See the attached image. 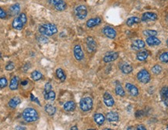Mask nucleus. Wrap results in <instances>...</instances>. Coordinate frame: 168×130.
I'll use <instances>...</instances> for the list:
<instances>
[{"instance_id":"f257e3e1","label":"nucleus","mask_w":168,"mask_h":130,"mask_svg":"<svg viewBox=\"0 0 168 130\" xmlns=\"http://www.w3.org/2000/svg\"><path fill=\"white\" fill-rule=\"evenodd\" d=\"M39 32L43 36L51 37L58 32V29L52 23H44L39 26Z\"/></svg>"},{"instance_id":"f03ea898","label":"nucleus","mask_w":168,"mask_h":130,"mask_svg":"<svg viewBox=\"0 0 168 130\" xmlns=\"http://www.w3.org/2000/svg\"><path fill=\"white\" fill-rule=\"evenodd\" d=\"M38 118V113L33 108H26L23 112V119L26 122H36Z\"/></svg>"},{"instance_id":"7ed1b4c3","label":"nucleus","mask_w":168,"mask_h":130,"mask_svg":"<svg viewBox=\"0 0 168 130\" xmlns=\"http://www.w3.org/2000/svg\"><path fill=\"white\" fill-rule=\"evenodd\" d=\"M26 23V16L25 13H21L13 21V27L15 29L21 30Z\"/></svg>"},{"instance_id":"20e7f679","label":"nucleus","mask_w":168,"mask_h":130,"mask_svg":"<svg viewBox=\"0 0 168 130\" xmlns=\"http://www.w3.org/2000/svg\"><path fill=\"white\" fill-rule=\"evenodd\" d=\"M93 104V102L90 97H85L81 99L80 103H79V106H80L82 111L88 112V111H90L92 109Z\"/></svg>"},{"instance_id":"39448f33","label":"nucleus","mask_w":168,"mask_h":130,"mask_svg":"<svg viewBox=\"0 0 168 130\" xmlns=\"http://www.w3.org/2000/svg\"><path fill=\"white\" fill-rule=\"evenodd\" d=\"M150 78H151L150 74L148 72V70H145V69L141 70L139 73L137 74V79L141 83L147 84L150 81Z\"/></svg>"},{"instance_id":"423d86ee","label":"nucleus","mask_w":168,"mask_h":130,"mask_svg":"<svg viewBox=\"0 0 168 130\" xmlns=\"http://www.w3.org/2000/svg\"><path fill=\"white\" fill-rule=\"evenodd\" d=\"M75 14L79 19H84L87 16V9L85 5H79L75 9Z\"/></svg>"},{"instance_id":"0eeeda50","label":"nucleus","mask_w":168,"mask_h":130,"mask_svg":"<svg viewBox=\"0 0 168 130\" xmlns=\"http://www.w3.org/2000/svg\"><path fill=\"white\" fill-rule=\"evenodd\" d=\"M49 2L58 11L65 10L67 7L64 0H49Z\"/></svg>"},{"instance_id":"6e6552de","label":"nucleus","mask_w":168,"mask_h":130,"mask_svg":"<svg viewBox=\"0 0 168 130\" xmlns=\"http://www.w3.org/2000/svg\"><path fill=\"white\" fill-rule=\"evenodd\" d=\"M103 33L106 37L110 39H114L117 35L115 29L110 26H105L104 28L103 29Z\"/></svg>"},{"instance_id":"1a4fd4ad","label":"nucleus","mask_w":168,"mask_h":130,"mask_svg":"<svg viewBox=\"0 0 168 130\" xmlns=\"http://www.w3.org/2000/svg\"><path fill=\"white\" fill-rule=\"evenodd\" d=\"M73 53H74V57L77 60H82L83 59L84 57V54L83 50H82L80 45H76L74 47L73 49Z\"/></svg>"},{"instance_id":"9d476101","label":"nucleus","mask_w":168,"mask_h":130,"mask_svg":"<svg viewBox=\"0 0 168 130\" xmlns=\"http://www.w3.org/2000/svg\"><path fill=\"white\" fill-rule=\"evenodd\" d=\"M87 50H88V51H89V52L92 53L96 50V48H97V44H96V42H95V40H93V38H92V37H87Z\"/></svg>"},{"instance_id":"9b49d317","label":"nucleus","mask_w":168,"mask_h":130,"mask_svg":"<svg viewBox=\"0 0 168 130\" xmlns=\"http://www.w3.org/2000/svg\"><path fill=\"white\" fill-rule=\"evenodd\" d=\"M118 52H109L104 57V61L105 63H110L118 59Z\"/></svg>"},{"instance_id":"f8f14e48","label":"nucleus","mask_w":168,"mask_h":130,"mask_svg":"<svg viewBox=\"0 0 168 130\" xmlns=\"http://www.w3.org/2000/svg\"><path fill=\"white\" fill-rule=\"evenodd\" d=\"M156 19H157V15L156 13L147 12V13H145L142 15L141 20L143 21V22H148V21H154Z\"/></svg>"},{"instance_id":"ddd939ff","label":"nucleus","mask_w":168,"mask_h":130,"mask_svg":"<svg viewBox=\"0 0 168 130\" xmlns=\"http://www.w3.org/2000/svg\"><path fill=\"white\" fill-rule=\"evenodd\" d=\"M104 102L108 107H112L114 105V100L113 97L108 92H105L104 94Z\"/></svg>"},{"instance_id":"4468645a","label":"nucleus","mask_w":168,"mask_h":130,"mask_svg":"<svg viewBox=\"0 0 168 130\" xmlns=\"http://www.w3.org/2000/svg\"><path fill=\"white\" fill-rule=\"evenodd\" d=\"M145 42L142 40H135L132 42L131 47L135 50H139L143 49L145 47Z\"/></svg>"},{"instance_id":"2eb2a0df","label":"nucleus","mask_w":168,"mask_h":130,"mask_svg":"<svg viewBox=\"0 0 168 130\" xmlns=\"http://www.w3.org/2000/svg\"><path fill=\"white\" fill-rule=\"evenodd\" d=\"M125 88L127 89V91H129V94H131L132 96H137L139 94V89L134 84H131L130 83H127L125 85Z\"/></svg>"},{"instance_id":"dca6fc26","label":"nucleus","mask_w":168,"mask_h":130,"mask_svg":"<svg viewBox=\"0 0 168 130\" xmlns=\"http://www.w3.org/2000/svg\"><path fill=\"white\" fill-rule=\"evenodd\" d=\"M120 69H121V70L124 74H130L132 71V70H133L132 69V66L126 62L121 63V64H120Z\"/></svg>"},{"instance_id":"f3484780","label":"nucleus","mask_w":168,"mask_h":130,"mask_svg":"<svg viewBox=\"0 0 168 130\" xmlns=\"http://www.w3.org/2000/svg\"><path fill=\"white\" fill-rule=\"evenodd\" d=\"M100 23H101V19L100 17H96V18L90 19L87 21V26L89 28H92V27L98 26Z\"/></svg>"},{"instance_id":"a211bd4d","label":"nucleus","mask_w":168,"mask_h":130,"mask_svg":"<svg viewBox=\"0 0 168 130\" xmlns=\"http://www.w3.org/2000/svg\"><path fill=\"white\" fill-rule=\"evenodd\" d=\"M107 119L108 122H118L119 120V115L117 112H110L107 114Z\"/></svg>"},{"instance_id":"6ab92c4d","label":"nucleus","mask_w":168,"mask_h":130,"mask_svg":"<svg viewBox=\"0 0 168 130\" xmlns=\"http://www.w3.org/2000/svg\"><path fill=\"white\" fill-rule=\"evenodd\" d=\"M146 44L149 46H158L160 44V40L156 37H150L146 39Z\"/></svg>"},{"instance_id":"aec40b11","label":"nucleus","mask_w":168,"mask_h":130,"mask_svg":"<svg viewBox=\"0 0 168 130\" xmlns=\"http://www.w3.org/2000/svg\"><path fill=\"white\" fill-rule=\"evenodd\" d=\"M20 11V4L18 3H16V4H13V5H11L10 8H9V13L12 16H17Z\"/></svg>"},{"instance_id":"412c9836","label":"nucleus","mask_w":168,"mask_h":130,"mask_svg":"<svg viewBox=\"0 0 168 130\" xmlns=\"http://www.w3.org/2000/svg\"><path fill=\"white\" fill-rule=\"evenodd\" d=\"M93 119H94L95 122L98 125H102L105 121V117L101 113H96L93 116Z\"/></svg>"},{"instance_id":"4be33fe9","label":"nucleus","mask_w":168,"mask_h":130,"mask_svg":"<svg viewBox=\"0 0 168 130\" xmlns=\"http://www.w3.org/2000/svg\"><path fill=\"white\" fill-rule=\"evenodd\" d=\"M19 81L20 79L17 76H15L12 78V80L10 81V84H9V88L12 90V91H15L16 89L18 88L19 86Z\"/></svg>"},{"instance_id":"5701e85b","label":"nucleus","mask_w":168,"mask_h":130,"mask_svg":"<svg viewBox=\"0 0 168 130\" xmlns=\"http://www.w3.org/2000/svg\"><path fill=\"white\" fill-rule=\"evenodd\" d=\"M63 108L67 112H72L76 109V103L73 101H69L64 104Z\"/></svg>"},{"instance_id":"b1692460","label":"nucleus","mask_w":168,"mask_h":130,"mask_svg":"<svg viewBox=\"0 0 168 130\" xmlns=\"http://www.w3.org/2000/svg\"><path fill=\"white\" fill-rule=\"evenodd\" d=\"M149 56V52L148 50H141L139 51L136 55L137 60H139V61H143V60H146V58Z\"/></svg>"},{"instance_id":"393cba45","label":"nucleus","mask_w":168,"mask_h":130,"mask_svg":"<svg viewBox=\"0 0 168 130\" xmlns=\"http://www.w3.org/2000/svg\"><path fill=\"white\" fill-rule=\"evenodd\" d=\"M21 100L18 97H14L12 99H10V101L9 102V106L12 108V109H15L20 104Z\"/></svg>"},{"instance_id":"a878e982","label":"nucleus","mask_w":168,"mask_h":130,"mask_svg":"<svg viewBox=\"0 0 168 130\" xmlns=\"http://www.w3.org/2000/svg\"><path fill=\"white\" fill-rule=\"evenodd\" d=\"M45 112H47V114H48L49 115H54L56 112V108L55 106H53L51 104H47L45 107Z\"/></svg>"},{"instance_id":"bb28decb","label":"nucleus","mask_w":168,"mask_h":130,"mask_svg":"<svg viewBox=\"0 0 168 130\" xmlns=\"http://www.w3.org/2000/svg\"><path fill=\"white\" fill-rule=\"evenodd\" d=\"M115 93L117 95H119V96H121V97L125 96V91H124L122 86L121 85V84L118 83V82L116 83Z\"/></svg>"},{"instance_id":"cd10ccee","label":"nucleus","mask_w":168,"mask_h":130,"mask_svg":"<svg viewBox=\"0 0 168 130\" xmlns=\"http://www.w3.org/2000/svg\"><path fill=\"white\" fill-rule=\"evenodd\" d=\"M44 96L46 100H49V101H54L56 97L55 91H53L52 90H51L47 92H44Z\"/></svg>"},{"instance_id":"c85d7f7f","label":"nucleus","mask_w":168,"mask_h":130,"mask_svg":"<svg viewBox=\"0 0 168 130\" xmlns=\"http://www.w3.org/2000/svg\"><path fill=\"white\" fill-rule=\"evenodd\" d=\"M139 23H140V19L136 16H132V17H130L127 19L126 24L129 26H132L134 24Z\"/></svg>"},{"instance_id":"c756f323","label":"nucleus","mask_w":168,"mask_h":130,"mask_svg":"<svg viewBox=\"0 0 168 130\" xmlns=\"http://www.w3.org/2000/svg\"><path fill=\"white\" fill-rule=\"evenodd\" d=\"M56 76H57V78L60 80L61 81H66V75L65 72H64V70L62 69H61V68H58L56 70Z\"/></svg>"},{"instance_id":"7c9ffc66","label":"nucleus","mask_w":168,"mask_h":130,"mask_svg":"<svg viewBox=\"0 0 168 130\" xmlns=\"http://www.w3.org/2000/svg\"><path fill=\"white\" fill-rule=\"evenodd\" d=\"M43 78V75L40 72V71H37V70H34L33 71L31 74V78L35 81H37L41 80V78Z\"/></svg>"},{"instance_id":"2f4dec72","label":"nucleus","mask_w":168,"mask_h":130,"mask_svg":"<svg viewBox=\"0 0 168 130\" xmlns=\"http://www.w3.org/2000/svg\"><path fill=\"white\" fill-rule=\"evenodd\" d=\"M143 34L146 37H155L156 35H157V32L156 30H152V29H147L143 32Z\"/></svg>"},{"instance_id":"473e14b6","label":"nucleus","mask_w":168,"mask_h":130,"mask_svg":"<svg viewBox=\"0 0 168 130\" xmlns=\"http://www.w3.org/2000/svg\"><path fill=\"white\" fill-rule=\"evenodd\" d=\"M160 94H161V97H162V99L163 100L168 99V87H164V88L161 89Z\"/></svg>"},{"instance_id":"72a5a7b5","label":"nucleus","mask_w":168,"mask_h":130,"mask_svg":"<svg viewBox=\"0 0 168 130\" xmlns=\"http://www.w3.org/2000/svg\"><path fill=\"white\" fill-rule=\"evenodd\" d=\"M162 71V68L160 67V65H155L153 68H152V72L154 74H160V72Z\"/></svg>"},{"instance_id":"f704fd0d","label":"nucleus","mask_w":168,"mask_h":130,"mask_svg":"<svg viewBox=\"0 0 168 130\" xmlns=\"http://www.w3.org/2000/svg\"><path fill=\"white\" fill-rule=\"evenodd\" d=\"M160 60L161 62L168 63V52H164L160 55Z\"/></svg>"},{"instance_id":"c9c22d12","label":"nucleus","mask_w":168,"mask_h":130,"mask_svg":"<svg viewBox=\"0 0 168 130\" xmlns=\"http://www.w3.org/2000/svg\"><path fill=\"white\" fill-rule=\"evenodd\" d=\"M8 81L5 78H0V89L4 88L7 86Z\"/></svg>"},{"instance_id":"e433bc0d","label":"nucleus","mask_w":168,"mask_h":130,"mask_svg":"<svg viewBox=\"0 0 168 130\" xmlns=\"http://www.w3.org/2000/svg\"><path fill=\"white\" fill-rule=\"evenodd\" d=\"M15 68V65L13 62H9L8 64L5 66V70H12Z\"/></svg>"},{"instance_id":"4c0bfd02","label":"nucleus","mask_w":168,"mask_h":130,"mask_svg":"<svg viewBox=\"0 0 168 130\" xmlns=\"http://www.w3.org/2000/svg\"><path fill=\"white\" fill-rule=\"evenodd\" d=\"M5 17H6V13L3 9L0 8V19H5Z\"/></svg>"},{"instance_id":"58836bf2","label":"nucleus","mask_w":168,"mask_h":130,"mask_svg":"<svg viewBox=\"0 0 168 130\" xmlns=\"http://www.w3.org/2000/svg\"><path fill=\"white\" fill-rule=\"evenodd\" d=\"M51 90V84L50 83H47L45 84L44 92H47V91H49Z\"/></svg>"},{"instance_id":"ea45409f","label":"nucleus","mask_w":168,"mask_h":130,"mask_svg":"<svg viewBox=\"0 0 168 130\" xmlns=\"http://www.w3.org/2000/svg\"><path fill=\"white\" fill-rule=\"evenodd\" d=\"M136 129L139 130H146V127H145L144 125H138L136 128Z\"/></svg>"},{"instance_id":"a19ab883","label":"nucleus","mask_w":168,"mask_h":130,"mask_svg":"<svg viewBox=\"0 0 168 130\" xmlns=\"http://www.w3.org/2000/svg\"><path fill=\"white\" fill-rule=\"evenodd\" d=\"M27 84H28V81H27V80H25V81H23L22 82H21V84H22V86L26 85Z\"/></svg>"},{"instance_id":"79ce46f5","label":"nucleus","mask_w":168,"mask_h":130,"mask_svg":"<svg viewBox=\"0 0 168 130\" xmlns=\"http://www.w3.org/2000/svg\"><path fill=\"white\" fill-rule=\"evenodd\" d=\"M163 102H164V103H165L166 105H167L168 106V99H164V100H163Z\"/></svg>"},{"instance_id":"37998d69","label":"nucleus","mask_w":168,"mask_h":130,"mask_svg":"<svg viewBox=\"0 0 168 130\" xmlns=\"http://www.w3.org/2000/svg\"><path fill=\"white\" fill-rule=\"evenodd\" d=\"M16 129H25V128L24 127H16Z\"/></svg>"},{"instance_id":"c03bdc74","label":"nucleus","mask_w":168,"mask_h":130,"mask_svg":"<svg viewBox=\"0 0 168 130\" xmlns=\"http://www.w3.org/2000/svg\"><path fill=\"white\" fill-rule=\"evenodd\" d=\"M71 129H77V127H76V126H73V127H72L71 128Z\"/></svg>"},{"instance_id":"a18cd8bd","label":"nucleus","mask_w":168,"mask_h":130,"mask_svg":"<svg viewBox=\"0 0 168 130\" xmlns=\"http://www.w3.org/2000/svg\"><path fill=\"white\" fill-rule=\"evenodd\" d=\"M1 57H2V54H1V53H0V59H1Z\"/></svg>"},{"instance_id":"49530a36","label":"nucleus","mask_w":168,"mask_h":130,"mask_svg":"<svg viewBox=\"0 0 168 130\" xmlns=\"http://www.w3.org/2000/svg\"><path fill=\"white\" fill-rule=\"evenodd\" d=\"M167 46H168V39H167Z\"/></svg>"},{"instance_id":"de8ad7c7","label":"nucleus","mask_w":168,"mask_h":130,"mask_svg":"<svg viewBox=\"0 0 168 130\" xmlns=\"http://www.w3.org/2000/svg\"><path fill=\"white\" fill-rule=\"evenodd\" d=\"M167 129H168V125H167Z\"/></svg>"}]
</instances>
